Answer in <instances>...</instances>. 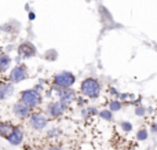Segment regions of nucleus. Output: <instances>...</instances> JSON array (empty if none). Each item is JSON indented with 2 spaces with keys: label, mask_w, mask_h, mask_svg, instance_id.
I'll use <instances>...</instances> for the list:
<instances>
[{
  "label": "nucleus",
  "mask_w": 157,
  "mask_h": 150,
  "mask_svg": "<svg viewBox=\"0 0 157 150\" xmlns=\"http://www.w3.org/2000/svg\"><path fill=\"white\" fill-rule=\"evenodd\" d=\"M80 91L83 95H86L87 98L90 99H97L101 94V84L97 79H92V77H88V79L83 80L81 81V87Z\"/></svg>",
  "instance_id": "obj_1"
},
{
  "label": "nucleus",
  "mask_w": 157,
  "mask_h": 150,
  "mask_svg": "<svg viewBox=\"0 0 157 150\" xmlns=\"http://www.w3.org/2000/svg\"><path fill=\"white\" fill-rule=\"evenodd\" d=\"M76 83V76L68 70L59 72L54 76V85L59 88H71Z\"/></svg>",
  "instance_id": "obj_2"
},
{
  "label": "nucleus",
  "mask_w": 157,
  "mask_h": 150,
  "mask_svg": "<svg viewBox=\"0 0 157 150\" xmlns=\"http://www.w3.org/2000/svg\"><path fill=\"white\" fill-rule=\"evenodd\" d=\"M21 102L28 107H36L41 103V95L36 90H25L21 92Z\"/></svg>",
  "instance_id": "obj_3"
},
{
  "label": "nucleus",
  "mask_w": 157,
  "mask_h": 150,
  "mask_svg": "<svg viewBox=\"0 0 157 150\" xmlns=\"http://www.w3.org/2000/svg\"><path fill=\"white\" fill-rule=\"evenodd\" d=\"M48 124V118L44 114H40V113H35V114L29 116V126L32 129L35 131H43L44 128Z\"/></svg>",
  "instance_id": "obj_4"
},
{
  "label": "nucleus",
  "mask_w": 157,
  "mask_h": 150,
  "mask_svg": "<svg viewBox=\"0 0 157 150\" xmlns=\"http://www.w3.org/2000/svg\"><path fill=\"white\" fill-rule=\"evenodd\" d=\"M66 109H68V105L66 103H63L61 101H55V102H51L47 106V113L51 117H61L66 112Z\"/></svg>",
  "instance_id": "obj_5"
},
{
  "label": "nucleus",
  "mask_w": 157,
  "mask_h": 150,
  "mask_svg": "<svg viewBox=\"0 0 157 150\" xmlns=\"http://www.w3.org/2000/svg\"><path fill=\"white\" fill-rule=\"evenodd\" d=\"M54 90L57 92V96H58V101L63 102V103L69 105L72 101H75L76 95H75V91L72 88H59V87H55L54 85Z\"/></svg>",
  "instance_id": "obj_6"
},
{
  "label": "nucleus",
  "mask_w": 157,
  "mask_h": 150,
  "mask_svg": "<svg viewBox=\"0 0 157 150\" xmlns=\"http://www.w3.org/2000/svg\"><path fill=\"white\" fill-rule=\"evenodd\" d=\"M28 77V70L24 65H17L10 72V81L11 83H21Z\"/></svg>",
  "instance_id": "obj_7"
},
{
  "label": "nucleus",
  "mask_w": 157,
  "mask_h": 150,
  "mask_svg": "<svg viewBox=\"0 0 157 150\" xmlns=\"http://www.w3.org/2000/svg\"><path fill=\"white\" fill-rule=\"evenodd\" d=\"M37 54V50L30 41H24L18 47V55L21 58H32Z\"/></svg>",
  "instance_id": "obj_8"
},
{
  "label": "nucleus",
  "mask_w": 157,
  "mask_h": 150,
  "mask_svg": "<svg viewBox=\"0 0 157 150\" xmlns=\"http://www.w3.org/2000/svg\"><path fill=\"white\" fill-rule=\"evenodd\" d=\"M6 139L8 141V143L13 146H18L22 143V141H24V131H22V128H19V127H14L13 131L10 132V135H8Z\"/></svg>",
  "instance_id": "obj_9"
},
{
  "label": "nucleus",
  "mask_w": 157,
  "mask_h": 150,
  "mask_svg": "<svg viewBox=\"0 0 157 150\" xmlns=\"http://www.w3.org/2000/svg\"><path fill=\"white\" fill-rule=\"evenodd\" d=\"M13 112H14V114H15L18 118L25 120V118H28L30 116V107H28L26 105L22 103V102L19 101V102H17V103L13 106Z\"/></svg>",
  "instance_id": "obj_10"
},
{
  "label": "nucleus",
  "mask_w": 157,
  "mask_h": 150,
  "mask_svg": "<svg viewBox=\"0 0 157 150\" xmlns=\"http://www.w3.org/2000/svg\"><path fill=\"white\" fill-rule=\"evenodd\" d=\"M14 94V85L10 83H2L0 84V101L10 98Z\"/></svg>",
  "instance_id": "obj_11"
},
{
  "label": "nucleus",
  "mask_w": 157,
  "mask_h": 150,
  "mask_svg": "<svg viewBox=\"0 0 157 150\" xmlns=\"http://www.w3.org/2000/svg\"><path fill=\"white\" fill-rule=\"evenodd\" d=\"M11 65V58L7 54H0V72H6Z\"/></svg>",
  "instance_id": "obj_12"
},
{
  "label": "nucleus",
  "mask_w": 157,
  "mask_h": 150,
  "mask_svg": "<svg viewBox=\"0 0 157 150\" xmlns=\"http://www.w3.org/2000/svg\"><path fill=\"white\" fill-rule=\"evenodd\" d=\"M14 127L8 123H0V138H7Z\"/></svg>",
  "instance_id": "obj_13"
},
{
  "label": "nucleus",
  "mask_w": 157,
  "mask_h": 150,
  "mask_svg": "<svg viewBox=\"0 0 157 150\" xmlns=\"http://www.w3.org/2000/svg\"><path fill=\"white\" fill-rule=\"evenodd\" d=\"M99 117L105 121H112L113 120V113H112L109 109H103L99 112Z\"/></svg>",
  "instance_id": "obj_14"
},
{
  "label": "nucleus",
  "mask_w": 157,
  "mask_h": 150,
  "mask_svg": "<svg viewBox=\"0 0 157 150\" xmlns=\"http://www.w3.org/2000/svg\"><path fill=\"white\" fill-rule=\"evenodd\" d=\"M147 138H149V132H147V129H146V128H141L138 132H136V139L141 141V142L146 141Z\"/></svg>",
  "instance_id": "obj_15"
},
{
  "label": "nucleus",
  "mask_w": 157,
  "mask_h": 150,
  "mask_svg": "<svg viewBox=\"0 0 157 150\" xmlns=\"http://www.w3.org/2000/svg\"><path fill=\"white\" fill-rule=\"evenodd\" d=\"M121 107H123V105H121V102H119V101H112L110 103H109V110H110L112 113L119 112Z\"/></svg>",
  "instance_id": "obj_16"
},
{
  "label": "nucleus",
  "mask_w": 157,
  "mask_h": 150,
  "mask_svg": "<svg viewBox=\"0 0 157 150\" xmlns=\"http://www.w3.org/2000/svg\"><path fill=\"white\" fill-rule=\"evenodd\" d=\"M58 135H61L59 128H52V129H50V131H47V137L48 138H57Z\"/></svg>",
  "instance_id": "obj_17"
},
{
  "label": "nucleus",
  "mask_w": 157,
  "mask_h": 150,
  "mask_svg": "<svg viewBox=\"0 0 157 150\" xmlns=\"http://www.w3.org/2000/svg\"><path fill=\"white\" fill-rule=\"evenodd\" d=\"M120 126H121V129L124 132H131V131H132V124L128 123V121H123Z\"/></svg>",
  "instance_id": "obj_18"
},
{
  "label": "nucleus",
  "mask_w": 157,
  "mask_h": 150,
  "mask_svg": "<svg viewBox=\"0 0 157 150\" xmlns=\"http://www.w3.org/2000/svg\"><path fill=\"white\" fill-rule=\"evenodd\" d=\"M135 114L139 116V117H142V116L146 114V109H145V107H142V106L135 107Z\"/></svg>",
  "instance_id": "obj_19"
},
{
  "label": "nucleus",
  "mask_w": 157,
  "mask_h": 150,
  "mask_svg": "<svg viewBox=\"0 0 157 150\" xmlns=\"http://www.w3.org/2000/svg\"><path fill=\"white\" fill-rule=\"evenodd\" d=\"M47 150H62V148H59V146H57V145H51V146H48Z\"/></svg>",
  "instance_id": "obj_20"
},
{
  "label": "nucleus",
  "mask_w": 157,
  "mask_h": 150,
  "mask_svg": "<svg viewBox=\"0 0 157 150\" xmlns=\"http://www.w3.org/2000/svg\"><path fill=\"white\" fill-rule=\"evenodd\" d=\"M150 132H153V134H156V132H157V126H156V123L152 124V127H150Z\"/></svg>",
  "instance_id": "obj_21"
},
{
  "label": "nucleus",
  "mask_w": 157,
  "mask_h": 150,
  "mask_svg": "<svg viewBox=\"0 0 157 150\" xmlns=\"http://www.w3.org/2000/svg\"><path fill=\"white\" fill-rule=\"evenodd\" d=\"M35 13H32V11H30V13H29V19H30V21H33V19H35Z\"/></svg>",
  "instance_id": "obj_22"
},
{
  "label": "nucleus",
  "mask_w": 157,
  "mask_h": 150,
  "mask_svg": "<svg viewBox=\"0 0 157 150\" xmlns=\"http://www.w3.org/2000/svg\"><path fill=\"white\" fill-rule=\"evenodd\" d=\"M35 150H44V149H41V148H36Z\"/></svg>",
  "instance_id": "obj_23"
}]
</instances>
